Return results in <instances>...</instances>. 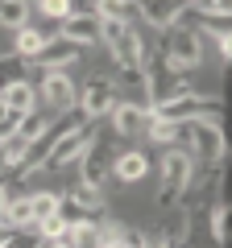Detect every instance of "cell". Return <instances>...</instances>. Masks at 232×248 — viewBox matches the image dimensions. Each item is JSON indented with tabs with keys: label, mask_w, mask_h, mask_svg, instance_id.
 Here are the masks:
<instances>
[{
	"label": "cell",
	"mask_w": 232,
	"mask_h": 248,
	"mask_svg": "<svg viewBox=\"0 0 232 248\" xmlns=\"http://www.w3.org/2000/svg\"><path fill=\"white\" fill-rule=\"evenodd\" d=\"M191 182H195V161H191V153H187V149H179V145H170V149H166V157H162V186H158V207H162V211L179 207Z\"/></svg>",
	"instance_id": "cell-1"
},
{
	"label": "cell",
	"mask_w": 232,
	"mask_h": 248,
	"mask_svg": "<svg viewBox=\"0 0 232 248\" xmlns=\"http://www.w3.org/2000/svg\"><path fill=\"white\" fill-rule=\"evenodd\" d=\"M141 83H145L149 104H162V99H174V95H182V91H191L187 83H182V75L166 62L162 46H158V50H145V58H141Z\"/></svg>",
	"instance_id": "cell-2"
},
{
	"label": "cell",
	"mask_w": 232,
	"mask_h": 248,
	"mask_svg": "<svg viewBox=\"0 0 232 248\" xmlns=\"http://www.w3.org/2000/svg\"><path fill=\"white\" fill-rule=\"evenodd\" d=\"M153 116L170 124H187V120H224V99L220 95H195V91H182L174 99H162L153 104Z\"/></svg>",
	"instance_id": "cell-3"
},
{
	"label": "cell",
	"mask_w": 232,
	"mask_h": 248,
	"mask_svg": "<svg viewBox=\"0 0 232 248\" xmlns=\"http://www.w3.org/2000/svg\"><path fill=\"white\" fill-rule=\"evenodd\" d=\"M99 42L108 46V58H112L120 71H141L145 42H141V33L133 29V21H104Z\"/></svg>",
	"instance_id": "cell-4"
},
{
	"label": "cell",
	"mask_w": 232,
	"mask_h": 248,
	"mask_svg": "<svg viewBox=\"0 0 232 248\" xmlns=\"http://www.w3.org/2000/svg\"><path fill=\"white\" fill-rule=\"evenodd\" d=\"M96 141V128L91 124H75V128H63V133L50 141V149H46V157H42V166L46 170H66V166H75V161L87 153V145Z\"/></svg>",
	"instance_id": "cell-5"
},
{
	"label": "cell",
	"mask_w": 232,
	"mask_h": 248,
	"mask_svg": "<svg viewBox=\"0 0 232 248\" xmlns=\"http://www.w3.org/2000/svg\"><path fill=\"white\" fill-rule=\"evenodd\" d=\"M162 54H166V62H170L179 75L191 71V66H199V62H203V33H195V29H187V25L166 29Z\"/></svg>",
	"instance_id": "cell-6"
},
{
	"label": "cell",
	"mask_w": 232,
	"mask_h": 248,
	"mask_svg": "<svg viewBox=\"0 0 232 248\" xmlns=\"http://www.w3.org/2000/svg\"><path fill=\"white\" fill-rule=\"evenodd\" d=\"M182 133H187L191 149L199 153L203 166H220L224 161V128H220V120H187Z\"/></svg>",
	"instance_id": "cell-7"
},
{
	"label": "cell",
	"mask_w": 232,
	"mask_h": 248,
	"mask_svg": "<svg viewBox=\"0 0 232 248\" xmlns=\"http://www.w3.org/2000/svg\"><path fill=\"white\" fill-rule=\"evenodd\" d=\"M75 108H79L87 120H99V116H108V112L116 108V83L108 79V75H91V79L79 87V99H75Z\"/></svg>",
	"instance_id": "cell-8"
},
{
	"label": "cell",
	"mask_w": 232,
	"mask_h": 248,
	"mask_svg": "<svg viewBox=\"0 0 232 248\" xmlns=\"http://www.w3.org/2000/svg\"><path fill=\"white\" fill-rule=\"evenodd\" d=\"M37 99L46 104V112L50 116H63L75 108V99H79V87L71 83V75L66 71H46V79L37 83Z\"/></svg>",
	"instance_id": "cell-9"
},
{
	"label": "cell",
	"mask_w": 232,
	"mask_h": 248,
	"mask_svg": "<svg viewBox=\"0 0 232 248\" xmlns=\"http://www.w3.org/2000/svg\"><path fill=\"white\" fill-rule=\"evenodd\" d=\"M137 4V17L145 21V25H153V29H174V25H182V17H187V4L182 0H133Z\"/></svg>",
	"instance_id": "cell-10"
},
{
	"label": "cell",
	"mask_w": 232,
	"mask_h": 248,
	"mask_svg": "<svg viewBox=\"0 0 232 248\" xmlns=\"http://www.w3.org/2000/svg\"><path fill=\"white\" fill-rule=\"evenodd\" d=\"M99 29H104V21L96 17V13H66L63 21H58V37H66V42H75L83 50V46H96L99 42Z\"/></svg>",
	"instance_id": "cell-11"
},
{
	"label": "cell",
	"mask_w": 232,
	"mask_h": 248,
	"mask_svg": "<svg viewBox=\"0 0 232 248\" xmlns=\"http://www.w3.org/2000/svg\"><path fill=\"white\" fill-rule=\"evenodd\" d=\"M33 66H42V71H66V66H75L79 62V46L66 42V37H46L42 50L33 54Z\"/></svg>",
	"instance_id": "cell-12"
},
{
	"label": "cell",
	"mask_w": 232,
	"mask_h": 248,
	"mask_svg": "<svg viewBox=\"0 0 232 248\" xmlns=\"http://www.w3.org/2000/svg\"><path fill=\"white\" fill-rule=\"evenodd\" d=\"M112 128H116V137H137V133H145V124H149V112L145 108H133V104H116L112 112Z\"/></svg>",
	"instance_id": "cell-13"
},
{
	"label": "cell",
	"mask_w": 232,
	"mask_h": 248,
	"mask_svg": "<svg viewBox=\"0 0 232 248\" xmlns=\"http://www.w3.org/2000/svg\"><path fill=\"white\" fill-rule=\"evenodd\" d=\"M83 182L87 186H104V178H108V170H112V157H108V149L99 141H91L87 145V153H83Z\"/></svg>",
	"instance_id": "cell-14"
},
{
	"label": "cell",
	"mask_w": 232,
	"mask_h": 248,
	"mask_svg": "<svg viewBox=\"0 0 232 248\" xmlns=\"http://www.w3.org/2000/svg\"><path fill=\"white\" fill-rule=\"evenodd\" d=\"M112 174L120 178V182H141L145 174H149V157H145L141 149H125L112 157Z\"/></svg>",
	"instance_id": "cell-15"
},
{
	"label": "cell",
	"mask_w": 232,
	"mask_h": 248,
	"mask_svg": "<svg viewBox=\"0 0 232 248\" xmlns=\"http://www.w3.org/2000/svg\"><path fill=\"white\" fill-rule=\"evenodd\" d=\"M0 104L9 108V112H17V116H29V112H37V108H42V99H37V87L25 79V83H13V87L0 95Z\"/></svg>",
	"instance_id": "cell-16"
},
{
	"label": "cell",
	"mask_w": 232,
	"mask_h": 248,
	"mask_svg": "<svg viewBox=\"0 0 232 248\" xmlns=\"http://www.w3.org/2000/svg\"><path fill=\"white\" fill-rule=\"evenodd\" d=\"M187 232H191V211H187V207H170L166 223H162V244H166V248H182Z\"/></svg>",
	"instance_id": "cell-17"
},
{
	"label": "cell",
	"mask_w": 232,
	"mask_h": 248,
	"mask_svg": "<svg viewBox=\"0 0 232 248\" xmlns=\"http://www.w3.org/2000/svg\"><path fill=\"white\" fill-rule=\"evenodd\" d=\"M25 75H29V62L21 58V54H0V95L13 87V83H25Z\"/></svg>",
	"instance_id": "cell-18"
},
{
	"label": "cell",
	"mask_w": 232,
	"mask_h": 248,
	"mask_svg": "<svg viewBox=\"0 0 232 248\" xmlns=\"http://www.w3.org/2000/svg\"><path fill=\"white\" fill-rule=\"evenodd\" d=\"M4 223L9 228H33V207H29V195H13L9 203H4Z\"/></svg>",
	"instance_id": "cell-19"
},
{
	"label": "cell",
	"mask_w": 232,
	"mask_h": 248,
	"mask_svg": "<svg viewBox=\"0 0 232 248\" xmlns=\"http://www.w3.org/2000/svg\"><path fill=\"white\" fill-rule=\"evenodd\" d=\"M29 25V0H0V29H25Z\"/></svg>",
	"instance_id": "cell-20"
},
{
	"label": "cell",
	"mask_w": 232,
	"mask_h": 248,
	"mask_svg": "<svg viewBox=\"0 0 232 248\" xmlns=\"http://www.w3.org/2000/svg\"><path fill=\"white\" fill-rule=\"evenodd\" d=\"M145 137H149L153 145H179V137H182V124H170V120H162V116H153V112H149Z\"/></svg>",
	"instance_id": "cell-21"
},
{
	"label": "cell",
	"mask_w": 232,
	"mask_h": 248,
	"mask_svg": "<svg viewBox=\"0 0 232 248\" xmlns=\"http://www.w3.org/2000/svg\"><path fill=\"white\" fill-rule=\"evenodd\" d=\"M96 13L99 21H133L137 17V4L133 0H96Z\"/></svg>",
	"instance_id": "cell-22"
},
{
	"label": "cell",
	"mask_w": 232,
	"mask_h": 248,
	"mask_svg": "<svg viewBox=\"0 0 232 248\" xmlns=\"http://www.w3.org/2000/svg\"><path fill=\"white\" fill-rule=\"evenodd\" d=\"M50 120H54V116L46 112V108H37V112H29V116H21V128H17V133L25 137V141H37V137H42L46 128H50Z\"/></svg>",
	"instance_id": "cell-23"
},
{
	"label": "cell",
	"mask_w": 232,
	"mask_h": 248,
	"mask_svg": "<svg viewBox=\"0 0 232 248\" xmlns=\"http://www.w3.org/2000/svg\"><path fill=\"white\" fill-rule=\"evenodd\" d=\"M66 195H71L79 207H87V211L104 215V195H99V186H87V182H79L75 190H66Z\"/></svg>",
	"instance_id": "cell-24"
},
{
	"label": "cell",
	"mask_w": 232,
	"mask_h": 248,
	"mask_svg": "<svg viewBox=\"0 0 232 248\" xmlns=\"http://www.w3.org/2000/svg\"><path fill=\"white\" fill-rule=\"evenodd\" d=\"M29 207H33V223H42V219H50L58 211V195H50V190H29Z\"/></svg>",
	"instance_id": "cell-25"
},
{
	"label": "cell",
	"mask_w": 232,
	"mask_h": 248,
	"mask_svg": "<svg viewBox=\"0 0 232 248\" xmlns=\"http://www.w3.org/2000/svg\"><path fill=\"white\" fill-rule=\"evenodd\" d=\"M207 232H212V240H215V248L228 240V203L224 199H215V207H212V223H207Z\"/></svg>",
	"instance_id": "cell-26"
},
{
	"label": "cell",
	"mask_w": 232,
	"mask_h": 248,
	"mask_svg": "<svg viewBox=\"0 0 232 248\" xmlns=\"http://www.w3.org/2000/svg\"><path fill=\"white\" fill-rule=\"evenodd\" d=\"M42 42H46V33H37V29L25 25V29H17V50H13V54H21V58L29 62L37 50H42Z\"/></svg>",
	"instance_id": "cell-27"
},
{
	"label": "cell",
	"mask_w": 232,
	"mask_h": 248,
	"mask_svg": "<svg viewBox=\"0 0 232 248\" xmlns=\"http://www.w3.org/2000/svg\"><path fill=\"white\" fill-rule=\"evenodd\" d=\"M33 228H37V236H42V240H63V236H66V219H63V215H58V211H54L50 219L33 223Z\"/></svg>",
	"instance_id": "cell-28"
},
{
	"label": "cell",
	"mask_w": 232,
	"mask_h": 248,
	"mask_svg": "<svg viewBox=\"0 0 232 248\" xmlns=\"http://www.w3.org/2000/svg\"><path fill=\"white\" fill-rule=\"evenodd\" d=\"M37 9H42L50 21H63L66 13H75V0H37Z\"/></svg>",
	"instance_id": "cell-29"
},
{
	"label": "cell",
	"mask_w": 232,
	"mask_h": 248,
	"mask_svg": "<svg viewBox=\"0 0 232 248\" xmlns=\"http://www.w3.org/2000/svg\"><path fill=\"white\" fill-rule=\"evenodd\" d=\"M17 128H21V116L17 112H4V116H0V141L17 137Z\"/></svg>",
	"instance_id": "cell-30"
},
{
	"label": "cell",
	"mask_w": 232,
	"mask_h": 248,
	"mask_svg": "<svg viewBox=\"0 0 232 248\" xmlns=\"http://www.w3.org/2000/svg\"><path fill=\"white\" fill-rule=\"evenodd\" d=\"M187 9H195V13H203V9H228V0H182Z\"/></svg>",
	"instance_id": "cell-31"
},
{
	"label": "cell",
	"mask_w": 232,
	"mask_h": 248,
	"mask_svg": "<svg viewBox=\"0 0 232 248\" xmlns=\"http://www.w3.org/2000/svg\"><path fill=\"white\" fill-rule=\"evenodd\" d=\"M13 236H17V228H9V223H4V219H0V248H4V244H9V240Z\"/></svg>",
	"instance_id": "cell-32"
},
{
	"label": "cell",
	"mask_w": 232,
	"mask_h": 248,
	"mask_svg": "<svg viewBox=\"0 0 232 248\" xmlns=\"http://www.w3.org/2000/svg\"><path fill=\"white\" fill-rule=\"evenodd\" d=\"M9 170V149H4V141H0V174Z\"/></svg>",
	"instance_id": "cell-33"
},
{
	"label": "cell",
	"mask_w": 232,
	"mask_h": 248,
	"mask_svg": "<svg viewBox=\"0 0 232 248\" xmlns=\"http://www.w3.org/2000/svg\"><path fill=\"white\" fill-rule=\"evenodd\" d=\"M4 203H9V190L0 186V219H4Z\"/></svg>",
	"instance_id": "cell-34"
},
{
	"label": "cell",
	"mask_w": 232,
	"mask_h": 248,
	"mask_svg": "<svg viewBox=\"0 0 232 248\" xmlns=\"http://www.w3.org/2000/svg\"><path fill=\"white\" fill-rule=\"evenodd\" d=\"M141 248H166V244H162V240H153V236H145V244Z\"/></svg>",
	"instance_id": "cell-35"
},
{
	"label": "cell",
	"mask_w": 232,
	"mask_h": 248,
	"mask_svg": "<svg viewBox=\"0 0 232 248\" xmlns=\"http://www.w3.org/2000/svg\"><path fill=\"white\" fill-rule=\"evenodd\" d=\"M99 248H125V244H112V240H104V244H99Z\"/></svg>",
	"instance_id": "cell-36"
},
{
	"label": "cell",
	"mask_w": 232,
	"mask_h": 248,
	"mask_svg": "<svg viewBox=\"0 0 232 248\" xmlns=\"http://www.w3.org/2000/svg\"><path fill=\"white\" fill-rule=\"evenodd\" d=\"M4 112H9V108H4V104H0V116H4Z\"/></svg>",
	"instance_id": "cell-37"
}]
</instances>
